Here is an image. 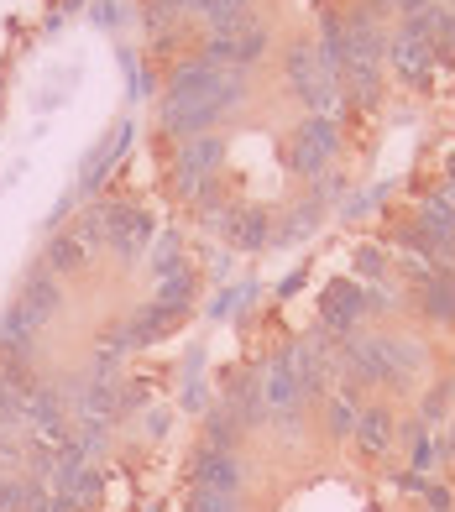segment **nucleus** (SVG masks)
<instances>
[{
    "instance_id": "6e6552de",
    "label": "nucleus",
    "mask_w": 455,
    "mask_h": 512,
    "mask_svg": "<svg viewBox=\"0 0 455 512\" xmlns=\"http://www.w3.org/2000/svg\"><path fill=\"white\" fill-rule=\"evenodd\" d=\"M367 314V288H356V283H330L325 293V330H335L340 340H346L356 330V319Z\"/></svg>"
},
{
    "instance_id": "412c9836",
    "label": "nucleus",
    "mask_w": 455,
    "mask_h": 512,
    "mask_svg": "<svg viewBox=\"0 0 455 512\" xmlns=\"http://www.w3.org/2000/svg\"><path fill=\"white\" fill-rule=\"evenodd\" d=\"M450 398H455V382L429 387V392H424V403H419V418H424V424H440V418L450 413Z\"/></svg>"
},
{
    "instance_id": "aec40b11",
    "label": "nucleus",
    "mask_w": 455,
    "mask_h": 512,
    "mask_svg": "<svg viewBox=\"0 0 455 512\" xmlns=\"http://www.w3.org/2000/svg\"><path fill=\"white\" fill-rule=\"evenodd\" d=\"M189 298H194V277H189V272H173V277H163V283H157V304L184 309Z\"/></svg>"
},
{
    "instance_id": "f8f14e48",
    "label": "nucleus",
    "mask_w": 455,
    "mask_h": 512,
    "mask_svg": "<svg viewBox=\"0 0 455 512\" xmlns=\"http://www.w3.org/2000/svg\"><path fill=\"white\" fill-rule=\"evenodd\" d=\"M27 418L42 429V434H53V439H63V424H68V413H63V392H53V387H32L27 392Z\"/></svg>"
},
{
    "instance_id": "cd10ccee",
    "label": "nucleus",
    "mask_w": 455,
    "mask_h": 512,
    "mask_svg": "<svg viewBox=\"0 0 455 512\" xmlns=\"http://www.w3.org/2000/svg\"><path fill=\"white\" fill-rule=\"evenodd\" d=\"M445 455L455 460V424H450V439H445Z\"/></svg>"
},
{
    "instance_id": "4468645a",
    "label": "nucleus",
    "mask_w": 455,
    "mask_h": 512,
    "mask_svg": "<svg viewBox=\"0 0 455 512\" xmlns=\"http://www.w3.org/2000/svg\"><path fill=\"white\" fill-rule=\"evenodd\" d=\"M199 16L210 21V32H215V37H225V32L252 27V0H204Z\"/></svg>"
},
{
    "instance_id": "9d476101",
    "label": "nucleus",
    "mask_w": 455,
    "mask_h": 512,
    "mask_svg": "<svg viewBox=\"0 0 455 512\" xmlns=\"http://www.w3.org/2000/svg\"><path fill=\"white\" fill-rule=\"evenodd\" d=\"M330 361L320 351V340H304V345H293V366H299V382H304V398H320L325 382H330Z\"/></svg>"
},
{
    "instance_id": "4be33fe9",
    "label": "nucleus",
    "mask_w": 455,
    "mask_h": 512,
    "mask_svg": "<svg viewBox=\"0 0 455 512\" xmlns=\"http://www.w3.org/2000/svg\"><path fill=\"white\" fill-rule=\"evenodd\" d=\"M236 439H241V424L220 408V413L210 418V445H204V450H236Z\"/></svg>"
},
{
    "instance_id": "7ed1b4c3",
    "label": "nucleus",
    "mask_w": 455,
    "mask_h": 512,
    "mask_svg": "<svg viewBox=\"0 0 455 512\" xmlns=\"http://www.w3.org/2000/svg\"><path fill=\"white\" fill-rule=\"evenodd\" d=\"M262 53H267V27H241V32H225V37H210L204 42V53H199V63H215V68H252V63H262Z\"/></svg>"
},
{
    "instance_id": "393cba45",
    "label": "nucleus",
    "mask_w": 455,
    "mask_h": 512,
    "mask_svg": "<svg viewBox=\"0 0 455 512\" xmlns=\"http://www.w3.org/2000/svg\"><path fill=\"white\" fill-rule=\"evenodd\" d=\"M356 272L361 277H388V256H382L377 246H361L356 251Z\"/></svg>"
},
{
    "instance_id": "5701e85b",
    "label": "nucleus",
    "mask_w": 455,
    "mask_h": 512,
    "mask_svg": "<svg viewBox=\"0 0 455 512\" xmlns=\"http://www.w3.org/2000/svg\"><path fill=\"white\" fill-rule=\"evenodd\" d=\"M74 241L89 251V246H105V209H89V215H79V230Z\"/></svg>"
},
{
    "instance_id": "a211bd4d",
    "label": "nucleus",
    "mask_w": 455,
    "mask_h": 512,
    "mask_svg": "<svg viewBox=\"0 0 455 512\" xmlns=\"http://www.w3.org/2000/svg\"><path fill=\"white\" fill-rule=\"evenodd\" d=\"M403 439H408V471L429 476V465H435V434H429V424L414 418V424L403 429Z\"/></svg>"
},
{
    "instance_id": "6ab92c4d",
    "label": "nucleus",
    "mask_w": 455,
    "mask_h": 512,
    "mask_svg": "<svg viewBox=\"0 0 455 512\" xmlns=\"http://www.w3.org/2000/svg\"><path fill=\"white\" fill-rule=\"evenodd\" d=\"M84 246L74 241V236H53V246H48V272L53 277H68V272H79L84 267Z\"/></svg>"
},
{
    "instance_id": "f3484780",
    "label": "nucleus",
    "mask_w": 455,
    "mask_h": 512,
    "mask_svg": "<svg viewBox=\"0 0 455 512\" xmlns=\"http://www.w3.org/2000/svg\"><path fill=\"white\" fill-rule=\"evenodd\" d=\"M356 387H340L335 398L325 403V434L330 439H351V429H356Z\"/></svg>"
},
{
    "instance_id": "423d86ee",
    "label": "nucleus",
    "mask_w": 455,
    "mask_h": 512,
    "mask_svg": "<svg viewBox=\"0 0 455 512\" xmlns=\"http://www.w3.org/2000/svg\"><path fill=\"white\" fill-rule=\"evenodd\" d=\"M262 403H267V413L299 408V403H304V382H299V366H293V345L272 356L267 377H262Z\"/></svg>"
},
{
    "instance_id": "0eeeda50",
    "label": "nucleus",
    "mask_w": 455,
    "mask_h": 512,
    "mask_svg": "<svg viewBox=\"0 0 455 512\" xmlns=\"http://www.w3.org/2000/svg\"><path fill=\"white\" fill-rule=\"evenodd\" d=\"M388 53H393V63H398V74L408 79V84H424L429 74H435V48H429V37H419V32H398L393 42H388Z\"/></svg>"
},
{
    "instance_id": "a878e982",
    "label": "nucleus",
    "mask_w": 455,
    "mask_h": 512,
    "mask_svg": "<svg viewBox=\"0 0 455 512\" xmlns=\"http://www.w3.org/2000/svg\"><path fill=\"white\" fill-rule=\"evenodd\" d=\"M424 502L435 512H450V492H445V486H424Z\"/></svg>"
},
{
    "instance_id": "f03ea898",
    "label": "nucleus",
    "mask_w": 455,
    "mask_h": 512,
    "mask_svg": "<svg viewBox=\"0 0 455 512\" xmlns=\"http://www.w3.org/2000/svg\"><path fill=\"white\" fill-rule=\"evenodd\" d=\"M330 152H335V121H330V115H309V121L293 131L283 162L293 173H320Z\"/></svg>"
},
{
    "instance_id": "1a4fd4ad",
    "label": "nucleus",
    "mask_w": 455,
    "mask_h": 512,
    "mask_svg": "<svg viewBox=\"0 0 455 512\" xmlns=\"http://www.w3.org/2000/svg\"><path fill=\"white\" fill-rule=\"evenodd\" d=\"M356 439H361V450H367V455H388L393 450V413L388 408H361L356 413V429H351Z\"/></svg>"
},
{
    "instance_id": "b1692460",
    "label": "nucleus",
    "mask_w": 455,
    "mask_h": 512,
    "mask_svg": "<svg viewBox=\"0 0 455 512\" xmlns=\"http://www.w3.org/2000/svg\"><path fill=\"white\" fill-rule=\"evenodd\" d=\"M189 512H241V502L236 497H220V492H194Z\"/></svg>"
},
{
    "instance_id": "ddd939ff",
    "label": "nucleus",
    "mask_w": 455,
    "mask_h": 512,
    "mask_svg": "<svg viewBox=\"0 0 455 512\" xmlns=\"http://www.w3.org/2000/svg\"><path fill=\"white\" fill-rule=\"evenodd\" d=\"M225 236L236 241V251H257L272 241V230H267V215L262 209H231V220H225Z\"/></svg>"
},
{
    "instance_id": "dca6fc26",
    "label": "nucleus",
    "mask_w": 455,
    "mask_h": 512,
    "mask_svg": "<svg viewBox=\"0 0 455 512\" xmlns=\"http://www.w3.org/2000/svg\"><path fill=\"white\" fill-rule=\"evenodd\" d=\"M116 413H121V387L116 382H84L79 387V418H100V424H110Z\"/></svg>"
},
{
    "instance_id": "9b49d317",
    "label": "nucleus",
    "mask_w": 455,
    "mask_h": 512,
    "mask_svg": "<svg viewBox=\"0 0 455 512\" xmlns=\"http://www.w3.org/2000/svg\"><path fill=\"white\" fill-rule=\"evenodd\" d=\"M419 309H424V319H435V324H455V272L429 277V283L419 288Z\"/></svg>"
},
{
    "instance_id": "bb28decb",
    "label": "nucleus",
    "mask_w": 455,
    "mask_h": 512,
    "mask_svg": "<svg viewBox=\"0 0 455 512\" xmlns=\"http://www.w3.org/2000/svg\"><path fill=\"white\" fill-rule=\"evenodd\" d=\"M393 6H398V11H408V16H414L419 6H429V0H393Z\"/></svg>"
},
{
    "instance_id": "f257e3e1",
    "label": "nucleus",
    "mask_w": 455,
    "mask_h": 512,
    "mask_svg": "<svg viewBox=\"0 0 455 512\" xmlns=\"http://www.w3.org/2000/svg\"><path fill=\"white\" fill-rule=\"evenodd\" d=\"M283 63H288V84L299 89V100H304L314 115L340 110V79L325 74V63H320V53H314L309 42H293Z\"/></svg>"
},
{
    "instance_id": "39448f33",
    "label": "nucleus",
    "mask_w": 455,
    "mask_h": 512,
    "mask_svg": "<svg viewBox=\"0 0 455 512\" xmlns=\"http://www.w3.org/2000/svg\"><path fill=\"white\" fill-rule=\"evenodd\" d=\"M246 486V465L236 460V450H204L194 460V492H220V497H236Z\"/></svg>"
},
{
    "instance_id": "2eb2a0df",
    "label": "nucleus",
    "mask_w": 455,
    "mask_h": 512,
    "mask_svg": "<svg viewBox=\"0 0 455 512\" xmlns=\"http://www.w3.org/2000/svg\"><path fill=\"white\" fill-rule=\"evenodd\" d=\"M21 309H27L37 324H48L58 314V277L53 272H32L27 277V293H21Z\"/></svg>"
},
{
    "instance_id": "20e7f679",
    "label": "nucleus",
    "mask_w": 455,
    "mask_h": 512,
    "mask_svg": "<svg viewBox=\"0 0 455 512\" xmlns=\"http://www.w3.org/2000/svg\"><path fill=\"white\" fill-rule=\"evenodd\" d=\"M220 157H225V142H220L215 131L189 136V142L178 147V162H173V168H178V189H184V194H199V183L220 168Z\"/></svg>"
}]
</instances>
